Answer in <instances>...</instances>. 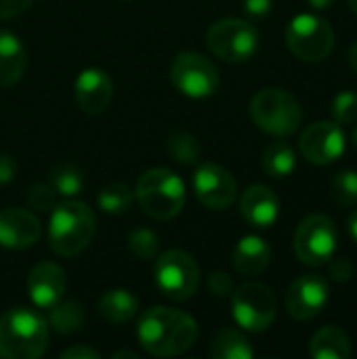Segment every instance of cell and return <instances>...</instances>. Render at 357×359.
I'll list each match as a JSON object with an SVG mask.
<instances>
[{"mask_svg": "<svg viewBox=\"0 0 357 359\" xmlns=\"http://www.w3.org/2000/svg\"><path fill=\"white\" fill-rule=\"evenodd\" d=\"M137 339L149 355L175 358L187 353L196 345L198 324L185 311L170 307H151L139 318Z\"/></svg>", "mask_w": 357, "mask_h": 359, "instance_id": "6da1fadb", "label": "cell"}, {"mask_svg": "<svg viewBox=\"0 0 357 359\" xmlns=\"http://www.w3.org/2000/svg\"><path fill=\"white\" fill-rule=\"evenodd\" d=\"M46 320L27 307H13L0 316V358L38 359L48 345Z\"/></svg>", "mask_w": 357, "mask_h": 359, "instance_id": "7a4b0ae2", "label": "cell"}, {"mask_svg": "<svg viewBox=\"0 0 357 359\" xmlns=\"http://www.w3.org/2000/svg\"><path fill=\"white\" fill-rule=\"evenodd\" d=\"M97 231L95 212L78 200L61 202L48 221V246L59 257H76L88 248Z\"/></svg>", "mask_w": 357, "mask_h": 359, "instance_id": "3957f363", "label": "cell"}, {"mask_svg": "<svg viewBox=\"0 0 357 359\" xmlns=\"http://www.w3.org/2000/svg\"><path fill=\"white\" fill-rule=\"evenodd\" d=\"M185 196L183 179L168 168L145 170L135 187V198L141 210L156 221L175 219L185 206Z\"/></svg>", "mask_w": 357, "mask_h": 359, "instance_id": "277c9868", "label": "cell"}, {"mask_svg": "<svg viewBox=\"0 0 357 359\" xmlns=\"http://www.w3.org/2000/svg\"><path fill=\"white\" fill-rule=\"evenodd\" d=\"M252 122L267 135L288 137L303 122V107L295 95L284 88H263L250 101Z\"/></svg>", "mask_w": 357, "mask_h": 359, "instance_id": "5b68a950", "label": "cell"}, {"mask_svg": "<svg viewBox=\"0 0 357 359\" xmlns=\"http://www.w3.org/2000/svg\"><path fill=\"white\" fill-rule=\"evenodd\" d=\"M286 44L297 59L320 63L335 50V29L324 17L301 13L292 17L286 27Z\"/></svg>", "mask_w": 357, "mask_h": 359, "instance_id": "8992f818", "label": "cell"}, {"mask_svg": "<svg viewBox=\"0 0 357 359\" xmlns=\"http://www.w3.org/2000/svg\"><path fill=\"white\" fill-rule=\"evenodd\" d=\"M206 46L227 63H244L259 50V29L246 19H221L208 27Z\"/></svg>", "mask_w": 357, "mask_h": 359, "instance_id": "52a82bcc", "label": "cell"}, {"mask_svg": "<svg viewBox=\"0 0 357 359\" xmlns=\"http://www.w3.org/2000/svg\"><path fill=\"white\" fill-rule=\"evenodd\" d=\"M156 288L170 301H187L200 286V267L196 259L183 250H166L156 257Z\"/></svg>", "mask_w": 357, "mask_h": 359, "instance_id": "ba28073f", "label": "cell"}, {"mask_svg": "<svg viewBox=\"0 0 357 359\" xmlns=\"http://www.w3.org/2000/svg\"><path fill=\"white\" fill-rule=\"evenodd\" d=\"M278 303L269 286L259 282L242 284L231 292V316L248 332H265L276 322Z\"/></svg>", "mask_w": 357, "mask_h": 359, "instance_id": "9c48e42d", "label": "cell"}, {"mask_svg": "<svg viewBox=\"0 0 357 359\" xmlns=\"http://www.w3.org/2000/svg\"><path fill=\"white\" fill-rule=\"evenodd\" d=\"M339 244V233L330 217L309 215L305 217L295 231V252L301 263L311 267L326 265Z\"/></svg>", "mask_w": 357, "mask_h": 359, "instance_id": "30bf717a", "label": "cell"}, {"mask_svg": "<svg viewBox=\"0 0 357 359\" xmlns=\"http://www.w3.org/2000/svg\"><path fill=\"white\" fill-rule=\"evenodd\" d=\"M170 82L191 99H206L219 88V72L210 59L196 50H183L170 65Z\"/></svg>", "mask_w": 357, "mask_h": 359, "instance_id": "8fae6325", "label": "cell"}, {"mask_svg": "<svg viewBox=\"0 0 357 359\" xmlns=\"http://www.w3.org/2000/svg\"><path fill=\"white\" fill-rule=\"evenodd\" d=\"M345 145L347 141L343 126L337 124L335 120H320L309 124L299 139V149L303 158L318 166L337 162L345 154Z\"/></svg>", "mask_w": 357, "mask_h": 359, "instance_id": "7c38bea8", "label": "cell"}, {"mask_svg": "<svg viewBox=\"0 0 357 359\" xmlns=\"http://www.w3.org/2000/svg\"><path fill=\"white\" fill-rule=\"evenodd\" d=\"M330 286L324 276L305 273L297 278L286 292V311L297 322L314 320L328 305Z\"/></svg>", "mask_w": 357, "mask_h": 359, "instance_id": "4fadbf2b", "label": "cell"}, {"mask_svg": "<svg viewBox=\"0 0 357 359\" xmlns=\"http://www.w3.org/2000/svg\"><path fill=\"white\" fill-rule=\"evenodd\" d=\"M194 191L200 204L210 210H225L238 198V183L234 175L221 164L206 162L194 175Z\"/></svg>", "mask_w": 357, "mask_h": 359, "instance_id": "5bb4252c", "label": "cell"}, {"mask_svg": "<svg viewBox=\"0 0 357 359\" xmlns=\"http://www.w3.org/2000/svg\"><path fill=\"white\" fill-rule=\"evenodd\" d=\"M65 288L67 276L53 261H42L34 265L27 276V294L38 309H50L53 305H57L63 299Z\"/></svg>", "mask_w": 357, "mask_h": 359, "instance_id": "9a60e30c", "label": "cell"}, {"mask_svg": "<svg viewBox=\"0 0 357 359\" xmlns=\"http://www.w3.org/2000/svg\"><path fill=\"white\" fill-rule=\"evenodd\" d=\"M42 227L34 212L23 208L0 210V246L11 250H23L40 240Z\"/></svg>", "mask_w": 357, "mask_h": 359, "instance_id": "2e32d148", "label": "cell"}, {"mask_svg": "<svg viewBox=\"0 0 357 359\" xmlns=\"http://www.w3.org/2000/svg\"><path fill=\"white\" fill-rule=\"evenodd\" d=\"M74 95H76L78 107L86 116H99L107 109L112 95H114V86H112L109 76L103 69L88 67L80 72L74 84Z\"/></svg>", "mask_w": 357, "mask_h": 359, "instance_id": "e0dca14e", "label": "cell"}, {"mask_svg": "<svg viewBox=\"0 0 357 359\" xmlns=\"http://www.w3.org/2000/svg\"><path fill=\"white\" fill-rule=\"evenodd\" d=\"M240 212L246 223L257 229H269L280 217V200L267 185L255 183L240 196Z\"/></svg>", "mask_w": 357, "mask_h": 359, "instance_id": "ac0fdd59", "label": "cell"}, {"mask_svg": "<svg viewBox=\"0 0 357 359\" xmlns=\"http://www.w3.org/2000/svg\"><path fill=\"white\" fill-rule=\"evenodd\" d=\"M271 261L269 244L259 236H244L234 248V267L240 276L252 278L267 269Z\"/></svg>", "mask_w": 357, "mask_h": 359, "instance_id": "d6986e66", "label": "cell"}, {"mask_svg": "<svg viewBox=\"0 0 357 359\" xmlns=\"http://www.w3.org/2000/svg\"><path fill=\"white\" fill-rule=\"evenodd\" d=\"M27 67V55L21 40L8 32L0 29V86H15Z\"/></svg>", "mask_w": 357, "mask_h": 359, "instance_id": "ffe728a7", "label": "cell"}, {"mask_svg": "<svg viewBox=\"0 0 357 359\" xmlns=\"http://www.w3.org/2000/svg\"><path fill=\"white\" fill-rule=\"evenodd\" d=\"M309 355L314 359H347L351 355L349 334L339 326L318 330L309 341Z\"/></svg>", "mask_w": 357, "mask_h": 359, "instance_id": "44dd1931", "label": "cell"}, {"mask_svg": "<svg viewBox=\"0 0 357 359\" xmlns=\"http://www.w3.org/2000/svg\"><path fill=\"white\" fill-rule=\"evenodd\" d=\"M97 311L109 324H126L139 313V299L124 288H114L99 299Z\"/></svg>", "mask_w": 357, "mask_h": 359, "instance_id": "7402d4cb", "label": "cell"}, {"mask_svg": "<svg viewBox=\"0 0 357 359\" xmlns=\"http://www.w3.org/2000/svg\"><path fill=\"white\" fill-rule=\"evenodd\" d=\"M263 170L274 179H286L297 168V154L286 141H274L265 147L261 156Z\"/></svg>", "mask_w": 357, "mask_h": 359, "instance_id": "603a6c76", "label": "cell"}, {"mask_svg": "<svg viewBox=\"0 0 357 359\" xmlns=\"http://www.w3.org/2000/svg\"><path fill=\"white\" fill-rule=\"evenodd\" d=\"M210 355L215 359H252L255 349L240 330L223 328L210 343Z\"/></svg>", "mask_w": 357, "mask_h": 359, "instance_id": "cb8c5ba5", "label": "cell"}, {"mask_svg": "<svg viewBox=\"0 0 357 359\" xmlns=\"http://www.w3.org/2000/svg\"><path fill=\"white\" fill-rule=\"evenodd\" d=\"M48 328H53L59 334H72L78 332L84 324V309L76 301L57 303L50 307V316L46 320Z\"/></svg>", "mask_w": 357, "mask_h": 359, "instance_id": "d4e9b609", "label": "cell"}, {"mask_svg": "<svg viewBox=\"0 0 357 359\" xmlns=\"http://www.w3.org/2000/svg\"><path fill=\"white\" fill-rule=\"evenodd\" d=\"M135 200V191L120 181H112L103 185L97 194V206L105 215H124Z\"/></svg>", "mask_w": 357, "mask_h": 359, "instance_id": "484cf974", "label": "cell"}, {"mask_svg": "<svg viewBox=\"0 0 357 359\" xmlns=\"http://www.w3.org/2000/svg\"><path fill=\"white\" fill-rule=\"evenodd\" d=\"M50 185L57 191V196L63 198H76L84 189V177L78 166L63 162L57 164L50 172Z\"/></svg>", "mask_w": 357, "mask_h": 359, "instance_id": "4316f807", "label": "cell"}, {"mask_svg": "<svg viewBox=\"0 0 357 359\" xmlns=\"http://www.w3.org/2000/svg\"><path fill=\"white\" fill-rule=\"evenodd\" d=\"M166 147H168V154H170L179 164H194V162H198L200 151H202L198 139H196L191 133H185V130L173 133V135L168 137Z\"/></svg>", "mask_w": 357, "mask_h": 359, "instance_id": "83f0119b", "label": "cell"}, {"mask_svg": "<svg viewBox=\"0 0 357 359\" xmlns=\"http://www.w3.org/2000/svg\"><path fill=\"white\" fill-rule=\"evenodd\" d=\"M330 196L332 200L343 206L351 208L357 204V170H341L332 177L330 183Z\"/></svg>", "mask_w": 357, "mask_h": 359, "instance_id": "f1b7e54d", "label": "cell"}, {"mask_svg": "<svg viewBox=\"0 0 357 359\" xmlns=\"http://www.w3.org/2000/svg\"><path fill=\"white\" fill-rule=\"evenodd\" d=\"M158 236L151 229H133L128 233V250L141 261H154L158 257Z\"/></svg>", "mask_w": 357, "mask_h": 359, "instance_id": "f546056e", "label": "cell"}, {"mask_svg": "<svg viewBox=\"0 0 357 359\" xmlns=\"http://www.w3.org/2000/svg\"><path fill=\"white\" fill-rule=\"evenodd\" d=\"M332 118L341 126H349L357 122V93L343 90L332 101Z\"/></svg>", "mask_w": 357, "mask_h": 359, "instance_id": "4dcf8cb0", "label": "cell"}, {"mask_svg": "<svg viewBox=\"0 0 357 359\" xmlns=\"http://www.w3.org/2000/svg\"><path fill=\"white\" fill-rule=\"evenodd\" d=\"M27 204L38 212H50L57 206V191L50 183H36L27 191Z\"/></svg>", "mask_w": 357, "mask_h": 359, "instance_id": "1f68e13d", "label": "cell"}, {"mask_svg": "<svg viewBox=\"0 0 357 359\" xmlns=\"http://www.w3.org/2000/svg\"><path fill=\"white\" fill-rule=\"evenodd\" d=\"M208 290L213 297H229L234 292V280L225 271H215L208 278Z\"/></svg>", "mask_w": 357, "mask_h": 359, "instance_id": "d6a6232c", "label": "cell"}, {"mask_svg": "<svg viewBox=\"0 0 357 359\" xmlns=\"http://www.w3.org/2000/svg\"><path fill=\"white\" fill-rule=\"evenodd\" d=\"M326 265L330 267V280L339 284H345L353 278V265L347 259H330Z\"/></svg>", "mask_w": 357, "mask_h": 359, "instance_id": "836d02e7", "label": "cell"}, {"mask_svg": "<svg viewBox=\"0 0 357 359\" xmlns=\"http://www.w3.org/2000/svg\"><path fill=\"white\" fill-rule=\"evenodd\" d=\"M244 13L250 19H261L267 17L274 8V0H244Z\"/></svg>", "mask_w": 357, "mask_h": 359, "instance_id": "e575fe53", "label": "cell"}, {"mask_svg": "<svg viewBox=\"0 0 357 359\" xmlns=\"http://www.w3.org/2000/svg\"><path fill=\"white\" fill-rule=\"evenodd\" d=\"M34 0H0V19H11L21 15Z\"/></svg>", "mask_w": 357, "mask_h": 359, "instance_id": "d590c367", "label": "cell"}, {"mask_svg": "<svg viewBox=\"0 0 357 359\" xmlns=\"http://www.w3.org/2000/svg\"><path fill=\"white\" fill-rule=\"evenodd\" d=\"M17 162L8 154H0V185H6L15 179Z\"/></svg>", "mask_w": 357, "mask_h": 359, "instance_id": "8d00e7d4", "label": "cell"}, {"mask_svg": "<svg viewBox=\"0 0 357 359\" xmlns=\"http://www.w3.org/2000/svg\"><path fill=\"white\" fill-rule=\"evenodd\" d=\"M101 355L95 351V349H90V347H84V345H74V347H69V349H65L63 353H61V359H99Z\"/></svg>", "mask_w": 357, "mask_h": 359, "instance_id": "74e56055", "label": "cell"}, {"mask_svg": "<svg viewBox=\"0 0 357 359\" xmlns=\"http://www.w3.org/2000/svg\"><path fill=\"white\" fill-rule=\"evenodd\" d=\"M347 231H349L351 240L357 244V208L349 215V219H347Z\"/></svg>", "mask_w": 357, "mask_h": 359, "instance_id": "f35d334b", "label": "cell"}, {"mask_svg": "<svg viewBox=\"0 0 357 359\" xmlns=\"http://www.w3.org/2000/svg\"><path fill=\"white\" fill-rule=\"evenodd\" d=\"M307 2H309V6L316 8V11H326V8H330L337 0H307Z\"/></svg>", "mask_w": 357, "mask_h": 359, "instance_id": "ab89813d", "label": "cell"}, {"mask_svg": "<svg viewBox=\"0 0 357 359\" xmlns=\"http://www.w3.org/2000/svg\"><path fill=\"white\" fill-rule=\"evenodd\" d=\"M349 63H351L353 72L357 74V42L356 44H351V48H349Z\"/></svg>", "mask_w": 357, "mask_h": 359, "instance_id": "60d3db41", "label": "cell"}, {"mask_svg": "<svg viewBox=\"0 0 357 359\" xmlns=\"http://www.w3.org/2000/svg\"><path fill=\"white\" fill-rule=\"evenodd\" d=\"M112 358H114V359H120V358L137 359V353H133V351H116V353H114Z\"/></svg>", "mask_w": 357, "mask_h": 359, "instance_id": "b9f144b4", "label": "cell"}, {"mask_svg": "<svg viewBox=\"0 0 357 359\" xmlns=\"http://www.w3.org/2000/svg\"><path fill=\"white\" fill-rule=\"evenodd\" d=\"M349 8L357 15V0H349Z\"/></svg>", "mask_w": 357, "mask_h": 359, "instance_id": "7bdbcfd3", "label": "cell"}, {"mask_svg": "<svg viewBox=\"0 0 357 359\" xmlns=\"http://www.w3.org/2000/svg\"><path fill=\"white\" fill-rule=\"evenodd\" d=\"M353 145H356V149H357V128H356V133H353Z\"/></svg>", "mask_w": 357, "mask_h": 359, "instance_id": "ee69618b", "label": "cell"}]
</instances>
